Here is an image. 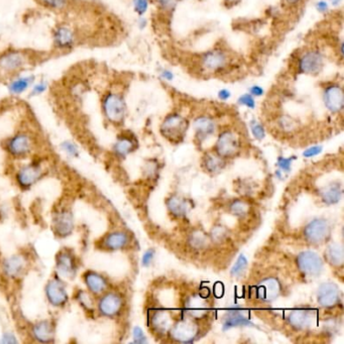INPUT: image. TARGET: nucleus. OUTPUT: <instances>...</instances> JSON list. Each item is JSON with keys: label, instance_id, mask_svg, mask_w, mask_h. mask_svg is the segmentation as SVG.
<instances>
[{"label": "nucleus", "instance_id": "1", "mask_svg": "<svg viewBox=\"0 0 344 344\" xmlns=\"http://www.w3.org/2000/svg\"><path fill=\"white\" fill-rule=\"evenodd\" d=\"M101 108L105 118L112 124H121L126 116V103L119 93L109 91L101 100Z\"/></svg>", "mask_w": 344, "mask_h": 344}, {"label": "nucleus", "instance_id": "2", "mask_svg": "<svg viewBox=\"0 0 344 344\" xmlns=\"http://www.w3.org/2000/svg\"><path fill=\"white\" fill-rule=\"evenodd\" d=\"M189 127L188 120L179 113H171L163 120L160 131L166 140L173 144L181 143Z\"/></svg>", "mask_w": 344, "mask_h": 344}, {"label": "nucleus", "instance_id": "3", "mask_svg": "<svg viewBox=\"0 0 344 344\" xmlns=\"http://www.w3.org/2000/svg\"><path fill=\"white\" fill-rule=\"evenodd\" d=\"M124 307L123 296L116 291H106L99 296L96 309L100 316L115 318L120 315Z\"/></svg>", "mask_w": 344, "mask_h": 344}, {"label": "nucleus", "instance_id": "4", "mask_svg": "<svg viewBox=\"0 0 344 344\" xmlns=\"http://www.w3.org/2000/svg\"><path fill=\"white\" fill-rule=\"evenodd\" d=\"M331 234V226L325 218H315L303 229L305 241L312 245H319L328 240Z\"/></svg>", "mask_w": 344, "mask_h": 344}, {"label": "nucleus", "instance_id": "5", "mask_svg": "<svg viewBox=\"0 0 344 344\" xmlns=\"http://www.w3.org/2000/svg\"><path fill=\"white\" fill-rule=\"evenodd\" d=\"M169 333L170 337L176 342L190 343L198 338L200 328L196 320H193L192 318L182 319L174 322Z\"/></svg>", "mask_w": 344, "mask_h": 344}, {"label": "nucleus", "instance_id": "6", "mask_svg": "<svg viewBox=\"0 0 344 344\" xmlns=\"http://www.w3.org/2000/svg\"><path fill=\"white\" fill-rule=\"evenodd\" d=\"M240 150L239 136L231 129L221 131L217 137L214 152L223 159H231L238 155Z\"/></svg>", "mask_w": 344, "mask_h": 344}, {"label": "nucleus", "instance_id": "7", "mask_svg": "<svg viewBox=\"0 0 344 344\" xmlns=\"http://www.w3.org/2000/svg\"><path fill=\"white\" fill-rule=\"evenodd\" d=\"M297 67L300 74L316 76L324 67V57L318 50H308L300 56Z\"/></svg>", "mask_w": 344, "mask_h": 344}, {"label": "nucleus", "instance_id": "8", "mask_svg": "<svg viewBox=\"0 0 344 344\" xmlns=\"http://www.w3.org/2000/svg\"><path fill=\"white\" fill-rule=\"evenodd\" d=\"M57 276L63 280L73 279L78 270V263L75 254L69 249H61L56 255Z\"/></svg>", "mask_w": 344, "mask_h": 344}, {"label": "nucleus", "instance_id": "9", "mask_svg": "<svg viewBox=\"0 0 344 344\" xmlns=\"http://www.w3.org/2000/svg\"><path fill=\"white\" fill-rule=\"evenodd\" d=\"M296 264L300 271H302L306 276L316 277L321 273L324 262L322 257L317 252L305 250L297 255Z\"/></svg>", "mask_w": 344, "mask_h": 344}, {"label": "nucleus", "instance_id": "10", "mask_svg": "<svg viewBox=\"0 0 344 344\" xmlns=\"http://www.w3.org/2000/svg\"><path fill=\"white\" fill-rule=\"evenodd\" d=\"M6 148L10 155L15 158L28 157L34 149L33 137L26 132H20L11 137L7 142Z\"/></svg>", "mask_w": 344, "mask_h": 344}, {"label": "nucleus", "instance_id": "11", "mask_svg": "<svg viewBox=\"0 0 344 344\" xmlns=\"http://www.w3.org/2000/svg\"><path fill=\"white\" fill-rule=\"evenodd\" d=\"M46 297L52 306L56 308L64 307L69 300L64 280L59 276L52 278L46 286Z\"/></svg>", "mask_w": 344, "mask_h": 344}, {"label": "nucleus", "instance_id": "12", "mask_svg": "<svg viewBox=\"0 0 344 344\" xmlns=\"http://www.w3.org/2000/svg\"><path fill=\"white\" fill-rule=\"evenodd\" d=\"M43 173L42 164L38 161H33L20 168L17 173V182L21 188L28 190L42 179Z\"/></svg>", "mask_w": 344, "mask_h": 344}, {"label": "nucleus", "instance_id": "13", "mask_svg": "<svg viewBox=\"0 0 344 344\" xmlns=\"http://www.w3.org/2000/svg\"><path fill=\"white\" fill-rule=\"evenodd\" d=\"M282 292V286L278 279L266 277L260 280L254 287L255 298L262 302H271L276 300Z\"/></svg>", "mask_w": 344, "mask_h": 344}, {"label": "nucleus", "instance_id": "14", "mask_svg": "<svg viewBox=\"0 0 344 344\" xmlns=\"http://www.w3.org/2000/svg\"><path fill=\"white\" fill-rule=\"evenodd\" d=\"M323 102L331 113H339L344 106V94L342 87L337 83L328 84L323 90Z\"/></svg>", "mask_w": 344, "mask_h": 344}, {"label": "nucleus", "instance_id": "15", "mask_svg": "<svg viewBox=\"0 0 344 344\" xmlns=\"http://www.w3.org/2000/svg\"><path fill=\"white\" fill-rule=\"evenodd\" d=\"M28 63L26 54L18 50H9L0 55V70L14 73L25 68Z\"/></svg>", "mask_w": 344, "mask_h": 344}, {"label": "nucleus", "instance_id": "16", "mask_svg": "<svg viewBox=\"0 0 344 344\" xmlns=\"http://www.w3.org/2000/svg\"><path fill=\"white\" fill-rule=\"evenodd\" d=\"M201 65L208 72H219L228 65V56L223 50H210L201 57Z\"/></svg>", "mask_w": 344, "mask_h": 344}, {"label": "nucleus", "instance_id": "17", "mask_svg": "<svg viewBox=\"0 0 344 344\" xmlns=\"http://www.w3.org/2000/svg\"><path fill=\"white\" fill-rule=\"evenodd\" d=\"M131 237L128 232L123 230H115L105 234L99 241V246L102 249L109 251L121 250L129 246Z\"/></svg>", "mask_w": 344, "mask_h": 344}, {"label": "nucleus", "instance_id": "18", "mask_svg": "<svg viewBox=\"0 0 344 344\" xmlns=\"http://www.w3.org/2000/svg\"><path fill=\"white\" fill-rule=\"evenodd\" d=\"M340 291L336 284L332 282H325L319 286L317 292L318 304L325 308L331 309L340 303Z\"/></svg>", "mask_w": 344, "mask_h": 344}, {"label": "nucleus", "instance_id": "19", "mask_svg": "<svg viewBox=\"0 0 344 344\" xmlns=\"http://www.w3.org/2000/svg\"><path fill=\"white\" fill-rule=\"evenodd\" d=\"M287 322L294 330L305 331L312 327L314 322V312L309 308H297L289 313Z\"/></svg>", "mask_w": 344, "mask_h": 344}, {"label": "nucleus", "instance_id": "20", "mask_svg": "<svg viewBox=\"0 0 344 344\" xmlns=\"http://www.w3.org/2000/svg\"><path fill=\"white\" fill-rule=\"evenodd\" d=\"M53 227L58 236H69L73 232L75 227L73 214L68 209H62L58 211L53 218Z\"/></svg>", "mask_w": 344, "mask_h": 344}, {"label": "nucleus", "instance_id": "21", "mask_svg": "<svg viewBox=\"0 0 344 344\" xmlns=\"http://www.w3.org/2000/svg\"><path fill=\"white\" fill-rule=\"evenodd\" d=\"M193 127L195 130L196 139L202 143L209 139L216 131L215 120L207 115H200L195 118L193 122Z\"/></svg>", "mask_w": 344, "mask_h": 344}, {"label": "nucleus", "instance_id": "22", "mask_svg": "<svg viewBox=\"0 0 344 344\" xmlns=\"http://www.w3.org/2000/svg\"><path fill=\"white\" fill-rule=\"evenodd\" d=\"M83 282L88 292L94 296H100L108 290V282L106 278L94 270H87L83 273Z\"/></svg>", "mask_w": 344, "mask_h": 344}, {"label": "nucleus", "instance_id": "23", "mask_svg": "<svg viewBox=\"0 0 344 344\" xmlns=\"http://www.w3.org/2000/svg\"><path fill=\"white\" fill-rule=\"evenodd\" d=\"M74 32L66 26L58 27L53 35V42L55 47L61 51L72 50L75 46Z\"/></svg>", "mask_w": 344, "mask_h": 344}, {"label": "nucleus", "instance_id": "24", "mask_svg": "<svg viewBox=\"0 0 344 344\" xmlns=\"http://www.w3.org/2000/svg\"><path fill=\"white\" fill-rule=\"evenodd\" d=\"M150 327L158 334L168 333L174 324L170 312L165 310L152 311L150 316Z\"/></svg>", "mask_w": 344, "mask_h": 344}, {"label": "nucleus", "instance_id": "25", "mask_svg": "<svg viewBox=\"0 0 344 344\" xmlns=\"http://www.w3.org/2000/svg\"><path fill=\"white\" fill-rule=\"evenodd\" d=\"M27 266V259L24 255L16 254L8 257L4 262V271L11 279H19L23 276Z\"/></svg>", "mask_w": 344, "mask_h": 344}, {"label": "nucleus", "instance_id": "26", "mask_svg": "<svg viewBox=\"0 0 344 344\" xmlns=\"http://www.w3.org/2000/svg\"><path fill=\"white\" fill-rule=\"evenodd\" d=\"M55 325L50 320H43L34 324L32 335L36 341L42 343H50L55 339Z\"/></svg>", "mask_w": 344, "mask_h": 344}, {"label": "nucleus", "instance_id": "27", "mask_svg": "<svg viewBox=\"0 0 344 344\" xmlns=\"http://www.w3.org/2000/svg\"><path fill=\"white\" fill-rule=\"evenodd\" d=\"M137 142L135 137L130 133L120 134L113 146V152L118 158H125L135 151Z\"/></svg>", "mask_w": 344, "mask_h": 344}, {"label": "nucleus", "instance_id": "28", "mask_svg": "<svg viewBox=\"0 0 344 344\" xmlns=\"http://www.w3.org/2000/svg\"><path fill=\"white\" fill-rule=\"evenodd\" d=\"M166 204L170 214L175 218H183L189 210L188 200L177 194L171 195L167 199Z\"/></svg>", "mask_w": 344, "mask_h": 344}, {"label": "nucleus", "instance_id": "29", "mask_svg": "<svg viewBox=\"0 0 344 344\" xmlns=\"http://www.w3.org/2000/svg\"><path fill=\"white\" fill-rule=\"evenodd\" d=\"M225 167V159L214 153L206 154L202 159V168L211 175L220 173Z\"/></svg>", "mask_w": 344, "mask_h": 344}, {"label": "nucleus", "instance_id": "30", "mask_svg": "<svg viewBox=\"0 0 344 344\" xmlns=\"http://www.w3.org/2000/svg\"><path fill=\"white\" fill-rule=\"evenodd\" d=\"M186 306L187 313L192 319H200L207 315V303L203 296H193L187 301Z\"/></svg>", "mask_w": 344, "mask_h": 344}, {"label": "nucleus", "instance_id": "31", "mask_svg": "<svg viewBox=\"0 0 344 344\" xmlns=\"http://www.w3.org/2000/svg\"><path fill=\"white\" fill-rule=\"evenodd\" d=\"M321 200L327 205H333L340 201L342 197V187L339 183L333 182L320 190Z\"/></svg>", "mask_w": 344, "mask_h": 344}, {"label": "nucleus", "instance_id": "32", "mask_svg": "<svg viewBox=\"0 0 344 344\" xmlns=\"http://www.w3.org/2000/svg\"><path fill=\"white\" fill-rule=\"evenodd\" d=\"M252 323L250 320L245 317L242 313L232 310L227 312L223 318V329L227 330L234 327H246L251 326Z\"/></svg>", "mask_w": 344, "mask_h": 344}, {"label": "nucleus", "instance_id": "33", "mask_svg": "<svg viewBox=\"0 0 344 344\" xmlns=\"http://www.w3.org/2000/svg\"><path fill=\"white\" fill-rule=\"evenodd\" d=\"M325 257L328 263L334 267H342L344 262V252L341 244L333 242L329 244L325 251Z\"/></svg>", "mask_w": 344, "mask_h": 344}, {"label": "nucleus", "instance_id": "34", "mask_svg": "<svg viewBox=\"0 0 344 344\" xmlns=\"http://www.w3.org/2000/svg\"><path fill=\"white\" fill-rule=\"evenodd\" d=\"M35 76H21L14 79L9 85V91L14 95H21L27 92L35 82Z\"/></svg>", "mask_w": 344, "mask_h": 344}, {"label": "nucleus", "instance_id": "35", "mask_svg": "<svg viewBox=\"0 0 344 344\" xmlns=\"http://www.w3.org/2000/svg\"><path fill=\"white\" fill-rule=\"evenodd\" d=\"M190 246L195 250H203L209 246L211 238L201 230H194L188 237Z\"/></svg>", "mask_w": 344, "mask_h": 344}, {"label": "nucleus", "instance_id": "36", "mask_svg": "<svg viewBox=\"0 0 344 344\" xmlns=\"http://www.w3.org/2000/svg\"><path fill=\"white\" fill-rule=\"evenodd\" d=\"M228 208H229V212L233 216H236L239 218H243V217L247 216V214L249 212V205L247 204L246 201L240 200V199L233 200L230 203Z\"/></svg>", "mask_w": 344, "mask_h": 344}, {"label": "nucleus", "instance_id": "37", "mask_svg": "<svg viewBox=\"0 0 344 344\" xmlns=\"http://www.w3.org/2000/svg\"><path fill=\"white\" fill-rule=\"evenodd\" d=\"M75 299L83 307V309L90 312L94 311L95 303H94V299L92 298V294L90 292L79 290L75 294Z\"/></svg>", "mask_w": 344, "mask_h": 344}, {"label": "nucleus", "instance_id": "38", "mask_svg": "<svg viewBox=\"0 0 344 344\" xmlns=\"http://www.w3.org/2000/svg\"><path fill=\"white\" fill-rule=\"evenodd\" d=\"M246 267H247V259L245 258L244 255L241 254V255H239V257L237 258L236 262L234 263V265L232 266V268L230 270L231 276L235 277V278L241 277L242 274L245 272Z\"/></svg>", "mask_w": 344, "mask_h": 344}, {"label": "nucleus", "instance_id": "39", "mask_svg": "<svg viewBox=\"0 0 344 344\" xmlns=\"http://www.w3.org/2000/svg\"><path fill=\"white\" fill-rule=\"evenodd\" d=\"M39 2L49 10L63 11L68 7L70 0H39Z\"/></svg>", "mask_w": 344, "mask_h": 344}, {"label": "nucleus", "instance_id": "40", "mask_svg": "<svg viewBox=\"0 0 344 344\" xmlns=\"http://www.w3.org/2000/svg\"><path fill=\"white\" fill-rule=\"evenodd\" d=\"M278 123H279V126L281 127V129L284 131H287V132H291V131L295 130L297 127L296 121L291 116H288V115H282L279 118Z\"/></svg>", "mask_w": 344, "mask_h": 344}, {"label": "nucleus", "instance_id": "41", "mask_svg": "<svg viewBox=\"0 0 344 344\" xmlns=\"http://www.w3.org/2000/svg\"><path fill=\"white\" fill-rule=\"evenodd\" d=\"M134 12L140 17H143L149 10L150 0H132Z\"/></svg>", "mask_w": 344, "mask_h": 344}, {"label": "nucleus", "instance_id": "42", "mask_svg": "<svg viewBox=\"0 0 344 344\" xmlns=\"http://www.w3.org/2000/svg\"><path fill=\"white\" fill-rule=\"evenodd\" d=\"M156 3L160 10L165 13H171L176 9L179 0H156Z\"/></svg>", "mask_w": 344, "mask_h": 344}, {"label": "nucleus", "instance_id": "43", "mask_svg": "<svg viewBox=\"0 0 344 344\" xmlns=\"http://www.w3.org/2000/svg\"><path fill=\"white\" fill-rule=\"evenodd\" d=\"M61 148L67 155L71 156V157L75 158V157H78V155H79L78 147L72 142H64L61 145Z\"/></svg>", "mask_w": 344, "mask_h": 344}, {"label": "nucleus", "instance_id": "44", "mask_svg": "<svg viewBox=\"0 0 344 344\" xmlns=\"http://www.w3.org/2000/svg\"><path fill=\"white\" fill-rule=\"evenodd\" d=\"M238 104L239 105H242L244 107H247L249 109H253L255 107V100H254V97L249 94V93H245V94H242L238 100H237Z\"/></svg>", "mask_w": 344, "mask_h": 344}, {"label": "nucleus", "instance_id": "45", "mask_svg": "<svg viewBox=\"0 0 344 344\" xmlns=\"http://www.w3.org/2000/svg\"><path fill=\"white\" fill-rule=\"evenodd\" d=\"M250 129H251V132L256 140H262L265 135V131H264L263 126L256 121H252L250 123Z\"/></svg>", "mask_w": 344, "mask_h": 344}, {"label": "nucleus", "instance_id": "46", "mask_svg": "<svg viewBox=\"0 0 344 344\" xmlns=\"http://www.w3.org/2000/svg\"><path fill=\"white\" fill-rule=\"evenodd\" d=\"M227 236V231L224 227L218 225L216 226L212 232H211V239L218 242V241H222L223 239H225Z\"/></svg>", "mask_w": 344, "mask_h": 344}, {"label": "nucleus", "instance_id": "47", "mask_svg": "<svg viewBox=\"0 0 344 344\" xmlns=\"http://www.w3.org/2000/svg\"><path fill=\"white\" fill-rule=\"evenodd\" d=\"M48 89V84L46 82H39L34 84V86L31 89V96H38L43 94Z\"/></svg>", "mask_w": 344, "mask_h": 344}, {"label": "nucleus", "instance_id": "48", "mask_svg": "<svg viewBox=\"0 0 344 344\" xmlns=\"http://www.w3.org/2000/svg\"><path fill=\"white\" fill-rule=\"evenodd\" d=\"M133 341L136 343H144L147 341L146 336L140 327L133 328Z\"/></svg>", "mask_w": 344, "mask_h": 344}, {"label": "nucleus", "instance_id": "49", "mask_svg": "<svg viewBox=\"0 0 344 344\" xmlns=\"http://www.w3.org/2000/svg\"><path fill=\"white\" fill-rule=\"evenodd\" d=\"M155 256V251L154 249H149L144 255H143V259H142V262L145 266H148L151 264L153 258Z\"/></svg>", "mask_w": 344, "mask_h": 344}, {"label": "nucleus", "instance_id": "50", "mask_svg": "<svg viewBox=\"0 0 344 344\" xmlns=\"http://www.w3.org/2000/svg\"><path fill=\"white\" fill-rule=\"evenodd\" d=\"M249 94H251L253 97H260L264 94V90L259 85H252L249 88Z\"/></svg>", "mask_w": 344, "mask_h": 344}, {"label": "nucleus", "instance_id": "51", "mask_svg": "<svg viewBox=\"0 0 344 344\" xmlns=\"http://www.w3.org/2000/svg\"><path fill=\"white\" fill-rule=\"evenodd\" d=\"M321 150H322V149H321L320 147H313V148L308 149L307 151H305V152L303 153V156L306 157V158H311V157H314V156L320 154V153H321Z\"/></svg>", "mask_w": 344, "mask_h": 344}, {"label": "nucleus", "instance_id": "52", "mask_svg": "<svg viewBox=\"0 0 344 344\" xmlns=\"http://www.w3.org/2000/svg\"><path fill=\"white\" fill-rule=\"evenodd\" d=\"M328 9H329V5L327 2H325V0H319V2L316 4V10L319 13H326L328 12Z\"/></svg>", "mask_w": 344, "mask_h": 344}, {"label": "nucleus", "instance_id": "53", "mask_svg": "<svg viewBox=\"0 0 344 344\" xmlns=\"http://www.w3.org/2000/svg\"><path fill=\"white\" fill-rule=\"evenodd\" d=\"M161 77L165 80V81H168V82H171L174 80V74L173 72H171L170 70H168V69H164V70L161 72Z\"/></svg>", "mask_w": 344, "mask_h": 344}, {"label": "nucleus", "instance_id": "54", "mask_svg": "<svg viewBox=\"0 0 344 344\" xmlns=\"http://www.w3.org/2000/svg\"><path fill=\"white\" fill-rule=\"evenodd\" d=\"M292 161H293V159H291V158H290V159L280 158V159H279V165H280V167H281L282 169L288 171V170L290 169V167H291Z\"/></svg>", "mask_w": 344, "mask_h": 344}, {"label": "nucleus", "instance_id": "55", "mask_svg": "<svg viewBox=\"0 0 344 344\" xmlns=\"http://www.w3.org/2000/svg\"><path fill=\"white\" fill-rule=\"evenodd\" d=\"M231 97V92L228 89H221L218 92V98L222 101H226Z\"/></svg>", "mask_w": 344, "mask_h": 344}, {"label": "nucleus", "instance_id": "56", "mask_svg": "<svg viewBox=\"0 0 344 344\" xmlns=\"http://www.w3.org/2000/svg\"><path fill=\"white\" fill-rule=\"evenodd\" d=\"M146 26H147V21L143 17H141V19L139 20V27L141 29H144Z\"/></svg>", "mask_w": 344, "mask_h": 344}, {"label": "nucleus", "instance_id": "57", "mask_svg": "<svg viewBox=\"0 0 344 344\" xmlns=\"http://www.w3.org/2000/svg\"><path fill=\"white\" fill-rule=\"evenodd\" d=\"M286 2L290 6H296V5H298L301 2V0H286Z\"/></svg>", "mask_w": 344, "mask_h": 344}, {"label": "nucleus", "instance_id": "58", "mask_svg": "<svg viewBox=\"0 0 344 344\" xmlns=\"http://www.w3.org/2000/svg\"><path fill=\"white\" fill-rule=\"evenodd\" d=\"M333 6H337L339 3H341V0H330Z\"/></svg>", "mask_w": 344, "mask_h": 344}, {"label": "nucleus", "instance_id": "59", "mask_svg": "<svg viewBox=\"0 0 344 344\" xmlns=\"http://www.w3.org/2000/svg\"><path fill=\"white\" fill-rule=\"evenodd\" d=\"M237 2L238 0H225V3H227V4H235Z\"/></svg>", "mask_w": 344, "mask_h": 344}]
</instances>
